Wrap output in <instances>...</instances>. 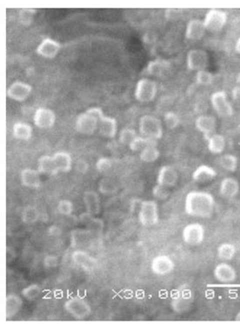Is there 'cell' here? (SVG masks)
<instances>
[{
	"label": "cell",
	"instance_id": "obj_1",
	"mask_svg": "<svg viewBox=\"0 0 240 330\" xmlns=\"http://www.w3.org/2000/svg\"><path fill=\"white\" fill-rule=\"evenodd\" d=\"M216 202L210 193L202 190H192L186 195L184 212L190 217L208 218L215 212Z\"/></svg>",
	"mask_w": 240,
	"mask_h": 330
},
{
	"label": "cell",
	"instance_id": "obj_2",
	"mask_svg": "<svg viewBox=\"0 0 240 330\" xmlns=\"http://www.w3.org/2000/svg\"><path fill=\"white\" fill-rule=\"evenodd\" d=\"M100 108H91L77 117L76 130L82 134H92L98 130L99 116L102 114Z\"/></svg>",
	"mask_w": 240,
	"mask_h": 330
},
{
	"label": "cell",
	"instance_id": "obj_3",
	"mask_svg": "<svg viewBox=\"0 0 240 330\" xmlns=\"http://www.w3.org/2000/svg\"><path fill=\"white\" fill-rule=\"evenodd\" d=\"M139 130L144 138L158 141L161 139L164 130L160 119L153 116H144L139 124Z\"/></svg>",
	"mask_w": 240,
	"mask_h": 330
},
{
	"label": "cell",
	"instance_id": "obj_4",
	"mask_svg": "<svg viewBox=\"0 0 240 330\" xmlns=\"http://www.w3.org/2000/svg\"><path fill=\"white\" fill-rule=\"evenodd\" d=\"M138 220L144 226H152L159 221L158 204L154 200H144L140 204Z\"/></svg>",
	"mask_w": 240,
	"mask_h": 330
},
{
	"label": "cell",
	"instance_id": "obj_5",
	"mask_svg": "<svg viewBox=\"0 0 240 330\" xmlns=\"http://www.w3.org/2000/svg\"><path fill=\"white\" fill-rule=\"evenodd\" d=\"M99 234L88 228L76 229L71 234V244L76 250H84L91 248L98 240Z\"/></svg>",
	"mask_w": 240,
	"mask_h": 330
},
{
	"label": "cell",
	"instance_id": "obj_6",
	"mask_svg": "<svg viewBox=\"0 0 240 330\" xmlns=\"http://www.w3.org/2000/svg\"><path fill=\"white\" fill-rule=\"evenodd\" d=\"M158 93V84L152 80L142 78L138 80L134 90V97L140 102H150Z\"/></svg>",
	"mask_w": 240,
	"mask_h": 330
},
{
	"label": "cell",
	"instance_id": "obj_7",
	"mask_svg": "<svg viewBox=\"0 0 240 330\" xmlns=\"http://www.w3.org/2000/svg\"><path fill=\"white\" fill-rule=\"evenodd\" d=\"M64 308L71 316L77 320H83L90 316L91 314L90 304L80 297L68 300L64 304Z\"/></svg>",
	"mask_w": 240,
	"mask_h": 330
},
{
	"label": "cell",
	"instance_id": "obj_8",
	"mask_svg": "<svg viewBox=\"0 0 240 330\" xmlns=\"http://www.w3.org/2000/svg\"><path fill=\"white\" fill-rule=\"evenodd\" d=\"M207 31L218 32L223 29L227 22V14L220 9H210L207 12L204 20Z\"/></svg>",
	"mask_w": 240,
	"mask_h": 330
},
{
	"label": "cell",
	"instance_id": "obj_9",
	"mask_svg": "<svg viewBox=\"0 0 240 330\" xmlns=\"http://www.w3.org/2000/svg\"><path fill=\"white\" fill-rule=\"evenodd\" d=\"M182 240L189 246H198L202 244L206 238V229L199 223L187 224L182 232Z\"/></svg>",
	"mask_w": 240,
	"mask_h": 330
},
{
	"label": "cell",
	"instance_id": "obj_10",
	"mask_svg": "<svg viewBox=\"0 0 240 330\" xmlns=\"http://www.w3.org/2000/svg\"><path fill=\"white\" fill-rule=\"evenodd\" d=\"M212 108L220 116L230 117L234 114V108L228 100L227 94L224 91H216L210 97Z\"/></svg>",
	"mask_w": 240,
	"mask_h": 330
},
{
	"label": "cell",
	"instance_id": "obj_11",
	"mask_svg": "<svg viewBox=\"0 0 240 330\" xmlns=\"http://www.w3.org/2000/svg\"><path fill=\"white\" fill-rule=\"evenodd\" d=\"M193 305V296L190 290H182L178 292L172 300L170 306L176 314L188 313Z\"/></svg>",
	"mask_w": 240,
	"mask_h": 330
},
{
	"label": "cell",
	"instance_id": "obj_12",
	"mask_svg": "<svg viewBox=\"0 0 240 330\" xmlns=\"http://www.w3.org/2000/svg\"><path fill=\"white\" fill-rule=\"evenodd\" d=\"M208 62V54L202 49H192L187 54V66L190 70L198 72L206 70Z\"/></svg>",
	"mask_w": 240,
	"mask_h": 330
},
{
	"label": "cell",
	"instance_id": "obj_13",
	"mask_svg": "<svg viewBox=\"0 0 240 330\" xmlns=\"http://www.w3.org/2000/svg\"><path fill=\"white\" fill-rule=\"evenodd\" d=\"M213 275L218 282L223 284L234 283L237 278V272L235 268L226 262H221L216 266Z\"/></svg>",
	"mask_w": 240,
	"mask_h": 330
},
{
	"label": "cell",
	"instance_id": "obj_14",
	"mask_svg": "<svg viewBox=\"0 0 240 330\" xmlns=\"http://www.w3.org/2000/svg\"><path fill=\"white\" fill-rule=\"evenodd\" d=\"M174 268H175V263L168 255H158L151 262V270L154 274H168L173 272Z\"/></svg>",
	"mask_w": 240,
	"mask_h": 330
},
{
	"label": "cell",
	"instance_id": "obj_15",
	"mask_svg": "<svg viewBox=\"0 0 240 330\" xmlns=\"http://www.w3.org/2000/svg\"><path fill=\"white\" fill-rule=\"evenodd\" d=\"M32 93V86L20 80L14 82L6 91L7 96L17 102H24Z\"/></svg>",
	"mask_w": 240,
	"mask_h": 330
},
{
	"label": "cell",
	"instance_id": "obj_16",
	"mask_svg": "<svg viewBox=\"0 0 240 330\" xmlns=\"http://www.w3.org/2000/svg\"><path fill=\"white\" fill-rule=\"evenodd\" d=\"M72 260L76 265L84 269L85 271L91 272L96 268L98 262L93 256L86 252L85 250H76L72 252Z\"/></svg>",
	"mask_w": 240,
	"mask_h": 330
},
{
	"label": "cell",
	"instance_id": "obj_17",
	"mask_svg": "<svg viewBox=\"0 0 240 330\" xmlns=\"http://www.w3.org/2000/svg\"><path fill=\"white\" fill-rule=\"evenodd\" d=\"M56 116L54 111L48 108H38L35 111L34 122L40 128H49L54 125Z\"/></svg>",
	"mask_w": 240,
	"mask_h": 330
},
{
	"label": "cell",
	"instance_id": "obj_18",
	"mask_svg": "<svg viewBox=\"0 0 240 330\" xmlns=\"http://www.w3.org/2000/svg\"><path fill=\"white\" fill-rule=\"evenodd\" d=\"M196 130L204 134V138L208 140L212 134H215L216 128V120L210 116H200L196 119Z\"/></svg>",
	"mask_w": 240,
	"mask_h": 330
},
{
	"label": "cell",
	"instance_id": "obj_19",
	"mask_svg": "<svg viewBox=\"0 0 240 330\" xmlns=\"http://www.w3.org/2000/svg\"><path fill=\"white\" fill-rule=\"evenodd\" d=\"M98 130L103 138H116L117 134L116 120L113 117L106 116L104 114H102L99 116Z\"/></svg>",
	"mask_w": 240,
	"mask_h": 330
},
{
	"label": "cell",
	"instance_id": "obj_20",
	"mask_svg": "<svg viewBox=\"0 0 240 330\" xmlns=\"http://www.w3.org/2000/svg\"><path fill=\"white\" fill-rule=\"evenodd\" d=\"M178 180V174L175 168L170 165L162 166L158 172L156 182L161 186L170 188L176 186Z\"/></svg>",
	"mask_w": 240,
	"mask_h": 330
},
{
	"label": "cell",
	"instance_id": "obj_21",
	"mask_svg": "<svg viewBox=\"0 0 240 330\" xmlns=\"http://www.w3.org/2000/svg\"><path fill=\"white\" fill-rule=\"evenodd\" d=\"M62 48L60 43L52 38H46L37 48V54L46 58H54Z\"/></svg>",
	"mask_w": 240,
	"mask_h": 330
},
{
	"label": "cell",
	"instance_id": "obj_22",
	"mask_svg": "<svg viewBox=\"0 0 240 330\" xmlns=\"http://www.w3.org/2000/svg\"><path fill=\"white\" fill-rule=\"evenodd\" d=\"M83 203L86 208V212L91 215H98L102 210V204L99 196L96 192L88 190L83 195Z\"/></svg>",
	"mask_w": 240,
	"mask_h": 330
},
{
	"label": "cell",
	"instance_id": "obj_23",
	"mask_svg": "<svg viewBox=\"0 0 240 330\" xmlns=\"http://www.w3.org/2000/svg\"><path fill=\"white\" fill-rule=\"evenodd\" d=\"M240 189V182L234 178H226L220 182V195L226 198H232L237 196Z\"/></svg>",
	"mask_w": 240,
	"mask_h": 330
},
{
	"label": "cell",
	"instance_id": "obj_24",
	"mask_svg": "<svg viewBox=\"0 0 240 330\" xmlns=\"http://www.w3.org/2000/svg\"><path fill=\"white\" fill-rule=\"evenodd\" d=\"M20 180L24 187L31 189H37L42 184L40 173L34 168L23 170L20 173Z\"/></svg>",
	"mask_w": 240,
	"mask_h": 330
},
{
	"label": "cell",
	"instance_id": "obj_25",
	"mask_svg": "<svg viewBox=\"0 0 240 330\" xmlns=\"http://www.w3.org/2000/svg\"><path fill=\"white\" fill-rule=\"evenodd\" d=\"M206 26L204 21L200 20H192L187 24L186 37L190 40H200L206 34Z\"/></svg>",
	"mask_w": 240,
	"mask_h": 330
},
{
	"label": "cell",
	"instance_id": "obj_26",
	"mask_svg": "<svg viewBox=\"0 0 240 330\" xmlns=\"http://www.w3.org/2000/svg\"><path fill=\"white\" fill-rule=\"evenodd\" d=\"M23 306V300L17 294H8L6 299V317L10 319L20 313Z\"/></svg>",
	"mask_w": 240,
	"mask_h": 330
},
{
	"label": "cell",
	"instance_id": "obj_27",
	"mask_svg": "<svg viewBox=\"0 0 240 330\" xmlns=\"http://www.w3.org/2000/svg\"><path fill=\"white\" fill-rule=\"evenodd\" d=\"M216 176V170L212 167L206 164L198 166L192 174V179L198 182H209Z\"/></svg>",
	"mask_w": 240,
	"mask_h": 330
},
{
	"label": "cell",
	"instance_id": "obj_28",
	"mask_svg": "<svg viewBox=\"0 0 240 330\" xmlns=\"http://www.w3.org/2000/svg\"><path fill=\"white\" fill-rule=\"evenodd\" d=\"M52 159L58 172H69L72 170V159L68 152H58L54 154Z\"/></svg>",
	"mask_w": 240,
	"mask_h": 330
},
{
	"label": "cell",
	"instance_id": "obj_29",
	"mask_svg": "<svg viewBox=\"0 0 240 330\" xmlns=\"http://www.w3.org/2000/svg\"><path fill=\"white\" fill-rule=\"evenodd\" d=\"M38 170L44 175L54 176L58 173L51 156H42L38 158Z\"/></svg>",
	"mask_w": 240,
	"mask_h": 330
},
{
	"label": "cell",
	"instance_id": "obj_30",
	"mask_svg": "<svg viewBox=\"0 0 240 330\" xmlns=\"http://www.w3.org/2000/svg\"><path fill=\"white\" fill-rule=\"evenodd\" d=\"M170 62L166 60H154L150 62L146 68V72L150 76H161L164 74L168 68H170Z\"/></svg>",
	"mask_w": 240,
	"mask_h": 330
},
{
	"label": "cell",
	"instance_id": "obj_31",
	"mask_svg": "<svg viewBox=\"0 0 240 330\" xmlns=\"http://www.w3.org/2000/svg\"><path fill=\"white\" fill-rule=\"evenodd\" d=\"M208 142V148L212 154H221L224 150L226 146V138L222 134H212L210 138L207 140Z\"/></svg>",
	"mask_w": 240,
	"mask_h": 330
},
{
	"label": "cell",
	"instance_id": "obj_32",
	"mask_svg": "<svg viewBox=\"0 0 240 330\" xmlns=\"http://www.w3.org/2000/svg\"><path fill=\"white\" fill-rule=\"evenodd\" d=\"M12 134L18 140H29L32 136V128L26 122H17L12 128Z\"/></svg>",
	"mask_w": 240,
	"mask_h": 330
},
{
	"label": "cell",
	"instance_id": "obj_33",
	"mask_svg": "<svg viewBox=\"0 0 240 330\" xmlns=\"http://www.w3.org/2000/svg\"><path fill=\"white\" fill-rule=\"evenodd\" d=\"M80 221L86 226L88 229L94 230V232H98V234L102 232L103 227H104L102 220L94 218V215H91V214H88V212L83 214L80 216Z\"/></svg>",
	"mask_w": 240,
	"mask_h": 330
},
{
	"label": "cell",
	"instance_id": "obj_34",
	"mask_svg": "<svg viewBox=\"0 0 240 330\" xmlns=\"http://www.w3.org/2000/svg\"><path fill=\"white\" fill-rule=\"evenodd\" d=\"M119 189V184L116 180L110 176L103 178L99 184V190L103 195H113Z\"/></svg>",
	"mask_w": 240,
	"mask_h": 330
},
{
	"label": "cell",
	"instance_id": "obj_35",
	"mask_svg": "<svg viewBox=\"0 0 240 330\" xmlns=\"http://www.w3.org/2000/svg\"><path fill=\"white\" fill-rule=\"evenodd\" d=\"M216 254H218V257L220 260H222L224 262H229V260H232L236 254V248L234 244L226 242V243L220 244L218 248Z\"/></svg>",
	"mask_w": 240,
	"mask_h": 330
},
{
	"label": "cell",
	"instance_id": "obj_36",
	"mask_svg": "<svg viewBox=\"0 0 240 330\" xmlns=\"http://www.w3.org/2000/svg\"><path fill=\"white\" fill-rule=\"evenodd\" d=\"M220 167L229 172H236L238 164L237 156L230 154L222 156L218 158Z\"/></svg>",
	"mask_w": 240,
	"mask_h": 330
},
{
	"label": "cell",
	"instance_id": "obj_37",
	"mask_svg": "<svg viewBox=\"0 0 240 330\" xmlns=\"http://www.w3.org/2000/svg\"><path fill=\"white\" fill-rule=\"evenodd\" d=\"M160 156V152L156 144L148 146L140 152V158L145 162H153L156 161Z\"/></svg>",
	"mask_w": 240,
	"mask_h": 330
},
{
	"label": "cell",
	"instance_id": "obj_38",
	"mask_svg": "<svg viewBox=\"0 0 240 330\" xmlns=\"http://www.w3.org/2000/svg\"><path fill=\"white\" fill-rule=\"evenodd\" d=\"M40 212L38 209L35 206H26L24 208L22 214H21V220L23 221V223L28 224H34L40 220Z\"/></svg>",
	"mask_w": 240,
	"mask_h": 330
},
{
	"label": "cell",
	"instance_id": "obj_39",
	"mask_svg": "<svg viewBox=\"0 0 240 330\" xmlns=\"http://www.w3.org/2000/svg\"><path fill=\"white\" fill-rule=\"evenodd\" d=\"M152 144H158V141L148 139L144 138L142 136H138L128 146L132 152H141L146 147Z\"/></svg>",
	"mask_w": 240,
	"mask_h": 330
},
{
	"label": "cell",
	"instance_id": "obj_40",
	"mask_svg": "<svg viewBox=\"0 0 240 330\" xmlns=\"http://www.w3.org/2000/svg\"><path fill=\"white\" fill-rule=\"evenodd\" d=\"M42 292V288L38 284H31L22 290V296L24 299L32 302L38 299Z\"/></svg>",
	"mask_w": 240,
	"mask_h": 330
},
{
	"label": "cell",
	"instance_id": "obj_41",
	"mask_svg": "<svg viewBox=\"0 0 240 330\" xmlns=\"http://www.w3.org/2000/svg\"><path fill=\"white\" fill-rule=\"evenodd\" d=\"M74 210V204L68 200H62L57 204V212L62 216L68 217Z\"/></svg>",
	"mask_w": 240,
	"mask_h": 330
},
{
	"label": "cell",
	"instance_id": "obj_42",
	"mask_svg": "<svg viewBox=\"0 0 240 330\" xmlns=\"http://www.w3.org/2000/svg\"><path fill=\"white\" fill-rule=\"evenodd\" d=\"M136 136H138V134H136V130H134L133 128H124L120 131V136H119V141L122 144L130 145Z\"/></svg>",
	"mask_w": 240,
	"mask_h": 330
},
{
	"label": "cell",
	"instance_id": "obj_43",
	"mask_svg": "<svg viewBox=\"0 0 240 330\" xmlns=\"http://www.w3.org/2000/svg\"><path fill=\"white\" fill-rule=\"evenodd\" d=\"M170 194L168 187L156 184L152 190V195L156 200H165L168 198Z\"/></svg>",
	"mask_w": 240,
	"mask_h": 330
},
{
	"label": "cell",
	"instance_id": "obj_44",
	"mask_svg": "<svg viewBox=\"0 0 240 330\" xmlns=\"http://www.w3.org/2000/svg\"><path fill=\"white\" fill-rule=\"evenodd\" d=\"M35 14H36V10L34 9H23L18 14V18L22 24H24L26 26H30L34 18Z\"/></svg>",
	"mask_w": 240,
	"mask_h": 330
},
{
	"label": "cell",
	"instance_id": "obj_45",
	"mask_svg": "<svg viewBox=\"0 0 240 330\" xmlns=\"http://www.w3.org/2000/svg\"><path fill=\"white\" fill-rule=\"evenodd\" d=\"M114 161L108 158H100L96 162V170L100 173H108L113 167Z\"/></svg>",
	"mask_w": 240,
	"mask_h": 330
},
{
	"label": "cell",
	"instance_id": "obj_46",
	"mask_svg": "<svg viewBox=\"0 0 240 330\" xmlns=\"http://www.w3.org/2000/svg\"><path fill=\"white\" fill-rule=\"evenodd\" d=\"M196 80L200 85L208 86L210 83L212 82V74H210V72L206 71V70L198 71L196 74Z\"/></svg>",
	"mask_w": 240,
	"mask_h": 330
},
{
	"label": "cell",
	"instance_id": "obj_47",
	"mask_svg": "<svg viewBox=\"0 0 240 330\" xmlns=\"http://www.w3.org/2000/svg\"><path fill=\"white\" fill-rule=\"evenodd\" d=\"M164 120L165 125L170 130H174L178 126L179 122H180L178 114H176L173 112H168V113L165 114Z\"/></svg>",
	"mask_w": 240,
	"mask_h": 330
},
{
	"label": "cell",
	"instance_id": "obj_48",
	"mask_svg": "<svg viewBox=\"0 0 240 330\" xmlns=\"http://www.w3.org/2000/svg\"><path fill=\"white\" fill-rule=\"evenodd\" d=\"M44 266L46 268H56L58 264V258L55 255H48L46 256L44 260H43Z\"/></svg>",
	"mask_w": 240,
	"mask_h": 330
},
{
	"label": "cell",
	"instance_id": "obj_49",
	"mask_svg": "<svg viewBox=\"0 0 240 330\" xmlns=\"http://www.w3.org/2000/svg\"><path fill=\"white\" fill-rule=\"evenodd\" d=\"M180 14H181V12L178 9H167L165 10V17L167 20H173L178 18Z\"/></svg>",
	"mask_w": 240,
	"mask_h": 330
},
{
	"label": "cell",
	"instance_id": "obj_50",
	"mask_svg": "<svg viewBox=\"0 0 240 330\" xmlns=\"http://www.w3.org/2000/svg\"><path fill=\"white\" fill-rule=\"evenodd\" d=\"M232 98H234L235 100H240V86H235L234 90H232Z\"/></svg>",
	"mask_w": 240,
	"mask_h": 330
},
{
	"label": "cell",
	"instance_id": "obj_51",
	"mask_svg": "<svg viewBox=\"0 0 240 330\" xmlns=\"http://www.w3.org/2000/svg\"><path fill=\"white\" fill-rule=\"evenodd\" d=\"M236 50L238 54H240V38L238 40L237 42H236Z\"/></svg>",
	"mask_w": 240,
	"mask_h": 330
},
{
	"label": "cell",
	"instance_id": "obj_52",
	"mask_svg": "<svg viewBox=\"0 0 240 330\" xmlns=\"http://www.w3.org/2000/svg\"><path fill=\"white\" fill-rule=\"evenodd\" d=\"M235 320H237V322H240V311L237 314L236 317H235Z\"/></svg>",
	"mask_w": 240,
	"mask_h": 330
},
{
	"label": "cell",
	"instance_id": "obj_53",
	"mask_svg": "<svg viewBox=\"0 0 240 330\" xmlns=\"http://www.w3.org/2000/svg\"><path fill=\"white\" fill-rule=\"evenodd\" d=\"M236 80H237L238 85L240 86V72L238 74L237 79H236Z\"/></svg>",
	"mask_w": 240,
	"mask_h": 330
}]
</instances>
